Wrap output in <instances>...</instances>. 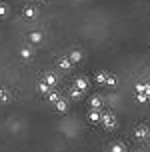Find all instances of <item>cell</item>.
<instances>
[{
	"instance_id": "cell-3",
	"label": "cell",
	"mask_w": 150,
	"mask_h": 152,
	"mask_svg": "<svg viewBox=\"0 0 150 152\" xmlns=\"http://www.w3.org/2000/svg\"><path fill=\"white\" fill-rule=\"evenodd\" d=\"M56 110H58V112H66V110H68L66 102H64V100H60L58 104H56Z\"/></svg>"
},
{
	"instance_id": "cell-6",
	"label": "cell",
	"mask_w": 150,
	"mask_h": 152,
	"mask_svg": "<svg viewBox=\"0 0 150 152\" xmlns=\"http://www.w3.org/2000/svg\"><path fill=\"white\" fill-rule=\"evenodd\" d=\"M92 108H94V110H98V108H100V100H98V98L92 100Z\"/></svg>"
},
{
	"instance_id": "cell-1",
	"label": "cell",
	"mask_w": 150,
	"mask_h": 152,
	"mask_svg": "<svg viewBox=\"0 0 150 152\" xmlns=\"http://www.w3.org/2000/svg\"><path fill=\"white\" fill-rule=\"evenodd\" d=\"M100 120L104 122V126H106V128H108V130H110V128H114V126H116V120H114V116H108V114H106V116H102Z\"/></svg>"
},
{
	"instance_id": "cell-8",
	"label": "cell",
	"mask_w": 150,
	"mask_h": 152,
	"mask_svg": "<svg viewBox=\"0 0 150 152\" xmlns=\"http://www.w3.org/2000/svg\"><path fill=\"white\" fill-rule=\"evenodd\" d=\"M38 88H40V90H42V92H48V86H46V84H40Z\"/></svg>"
},
{
	"instance_id": "cell-4",
	"label": "cell",
	"mask_w": 150,
	"mask_h": 152,
	"mask_svg": "<svg viewBox=\"0 0 150 152\" xmlns=\"http://www.w3.org/2000/svg\"><path fill=\"white\" fill-rule=\"evenodd\" d=\"M90 120L92 122H100V114H98L96 110H92V112H90Z\"/></svg>"
},
{
	"instance_id": "cell-2",
	"label": "cell",
	"mask_w": 150,
	"mask_h": 152,
	"mask_svg": "<svg viewBox=\"0 0 150 152\" xmlns=\"http://www.w3.org/2000/svg\"><path fill=\"white\" fill-rule=\"evenodd\" d=\"M134 136L136 138H146L148 136V128H146V126H138L136 132H134Z\"/></svg>"
},
{
	"instance_id": "cell-7",
	"label": "cell",
	"mask_w": 150,
	"mask_h": 152,
	"mask_svg": "<svg viewBox=\"0 0 150 152\" xmlns=\"http://www.w3.org/2000/svg\"><path fill=\"white\" fill-rule=\"evenodd\" d=\"M0 100H2V102H6V100H8V94H6V92L0 90Z\"/></svg>"
},
{
	"instance_id": "cell-5",
	"label": "cell",
	"mask_w": 150,
	"mask_h": 152,
	"mask_svg": "<svg viewBox=\"0 0 150 152\" xmlns=\"http://www.w3.org/2000/svg\"><path fill=\"white\" fill-rule=\"evenodd\" d=\"M110 150H112V152H124V146H122V144H112V146H110Z\"/></svg>"
}]
</instances>
